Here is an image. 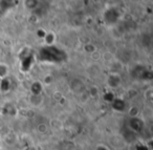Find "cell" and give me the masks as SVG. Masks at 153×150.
I'll use <instances>...</instances> for the list:
<instances>
[{
	"label": "cell",
	"mask_w": 153,
	"mask_h": 150,
	"mask_svg": "<svg viewBox=\"0 0 153 150\" xmlns=\"http://www.w3.org/2000/svg\"><path fill=\"white\" fill-rule=\"evenodd\" d=\"M109 87L111 88H117L121 84V77L117 72H111V75L108 77V80H107Z\"/></svg>",
	"instance_id": "6da1fadb"
},
{
	"label": "cell",
	"mask_w": 153,
	"mask_h": 150,
	"mask_svg": "<svg viewBox=\"0 0 153 150\" xmlns=\"http://www.w3.org/2000/svg\"><path fill=\"white\" fill-rule=\"evenodd\" d=\"M10 75V66L7 63L0 62V80H4Z\"/></svg>",
	"instance_id": "7a4b0ae2"
},
{
	"label": "cell",
	"mask_w": 153,
	"mask_h": 150,
	"mask_svg": "<svg viewBox=\"0 0 153 150\" xmlns=\"http://www.w3.org/2000/svg\"><path fill=\"white\" fill-rule=\"evenodd\" d=\"M55 39H56V35L51 32L44 35V40H45V42H46V44H48V45L53 44V43L55 42Z\"/></svg>",
	"instance_id": "3957f363"
}]
</instances>
